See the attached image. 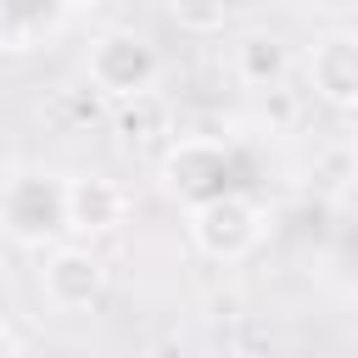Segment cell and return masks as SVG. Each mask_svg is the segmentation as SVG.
Masks as SVG:
<instances>
[{"label": "cell", "mask_w": 358, "mask_h": 358, "mask_svg": "<svg viewBox=\"0 0 358 358\" xmlns=\"http://www.w3.org/2000/svg\"><path fill=\"white\" fill-rule=\"evenodd\" d=\"M67 6H84V0H67Z\"/></svg>", "instance_id": "obj_12"}, {"label": "cell", "mask_w": 358, "mask_h": 358, "mask_svg": "<svg viewBox=\"0 0 358 358\" xmlns=\"http://www.w3.org/2000/svg\"><path fill=\"white\" fill-rule=\"evenodd\" d=\"M285 67H291V50H285L274 34H246V39L235 45V73H241V84H252V90L280 84Z\"/></svg>", "instance_id": "obj_8"}, {"label": "cell", "mask_w": 358, "mask_h": 358, "mask_svg": "<svg viewBox=\"0 0 358 358\" xmlns=\"http://www.w3.org/2000/svg\"><path fill=\"white\" fill-rule=\"evenodd\" d=\"M90 84L112 101H134L157 84V50L134 34V28H106L95 45H90V62H84Z\"/></svg>", "instance_id": "obj_2"}, {"label": "cell", "mask_w": 358, "mask_h": 358, "mask_svg": "<svg viewBox=\"0 0 358 358\" xmlns=\"http://www.w3.org/2000/svg\"><path fill=\"white\" fill-rule=\"evenodd\" d=\"M0 274H6V252H0Z\"/></svg>", "instance_id": "obj_11"}, {"label": "cell", "mask_w": 358, "mask_h": 358, "mask_svg": "<svg viewBox=\"0 0 358 358\" xmlns=\"http://www.w3.org/2000/svg\"><path fill=\"white\" fill-rule=\"evenodd\" d=\"M39 291H45V302L56 313H84V308L101 302L106 268H101V257L90 246H56L45 257V268H39Z\"/></svg>", "instance_id": "obj_5"}, {"label": "cell", "mask_w": 358, "mask_h": 358, "mask_svg": "<svg viewBox=\"0 0 358 358\" xmlns=\"http://www.w3.org/2000/svg\"><path fill=\"white\" fill-rule=\"evenodd\" d=\"M308 84L336 112H352L358 106V39L347 28L313 39V50H308Z\"/></svg>", "instance_id": "obj_7"}, {"label": "cell", "mask_w": 358, "mask_h": 358, "mask_svg": "<svg viewBox=\"0 0 358 358\" xmlns=\"http://www.w3.org/2000/svg\"><path fill=\"white\" fill-rule=\"evenodd\" d=\"M229 168H235V151L213 134H190L179 140L168 157H162V185L179 196V201H207L218 190H229Z\"/></svg>", "instance_id": "obj_4"}, {"label": "cell", "mask_w": 358, "mask_h": 358, "mask_svg": "<svg viewBox=\"0 0 358 358\" xmlns=\"http://www.w3.org/2000/svg\"><path fill=\"white\" fill-rule=\"evenodd\" d=\"M0 229L39 246L45 235H62V179L56 173H17L0 185Z\"/></svg>", "instance_id": "obj_3"}, {"label": "cell", "mask_w": 358, "mask_h": 358, "mask_svg": "<svg viewBox=\"0 0 358 358\" xmlns=\"http://www.w3.org/2000/svg\"><path fill=\"white\" fill-rule=\"evenodd\" d=\"M168 17L185 34H218L229 22V0H168Z\"/></svg>", "instance_id": "obj_9"}, {"label": "cell", "mask_w": 358, "mask_h": 358, "mask_svg": "<svg viewBox=\"0 0 358 358\" xmlns=\"http://www.w3.org/2000/svg\"><path fill=\"white\" fill-rule=\"evenodd\" d=\"M17 352H22V336L11 324H0V358H17Z\"/></svg>", "instance_id": "obj_10"}, {"label": "cell", "mask_w": 358, "mask_h": 358, "mask_svg": "<svg viewBox=\"0 0 358 358\" xmlns=\"http://www.w3.org/2000/svg\"><path fill=\"white\" fill-rule=\"evenodd\" d=\"M62 218H67V235L95 241L129 218V196L106 173H78V179H62Z\"/></svg>", "instance_id": "obj_6"}, {"label": "cell", "mask_w": 358, "mask_h": 358, "mask_svg": "<svg viewBox=\"0 0 358 358\" xmlns=\"http://www.w3.org/2000/svg\"><path fill=\"white\" fill-rule=\"evenodd\" d=\"M190 241L218 263H241L263 241V207L241 190H218L190 207Z\"/></svg>", "instance_id": "obj_1"}]
</instances>
